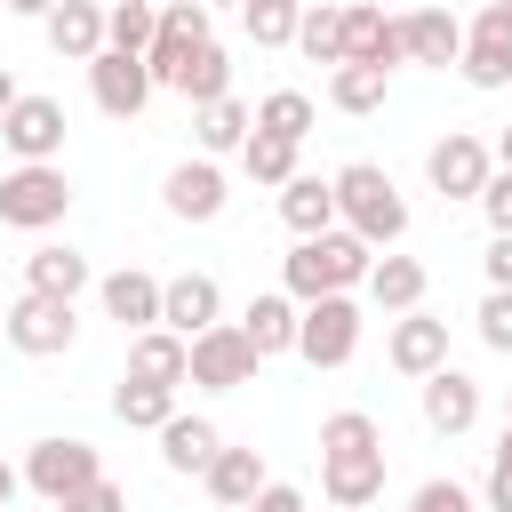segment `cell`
<instances>
[{
	"instance_id": "obj_1",
	"label": "cell",
	"mask_w": 512,
	"mask_h": 512,
	"mask_svg": "<svg viewBox=\"0 0 512 512\" xmlns=\"http://www.w3.org/2000/svg\"><path fill=\"white\" fill-rule=\"evenodd\" d=\"M320 496L336 512H360L384 496V424L368 408H336L320 424Z\"/></svg>"
},
{
	"instance_id": "obj_2",
	"label": "cell",
	"mask_w": 512,
	"mask_h": 512,
	"mask_svg": "<svg viewBox=\"0 0 512 512\" xmlns=\"http://www.w3.org/2000/svg\"><path fill=\"white\" fill-rule=\"evenodd\" d=\"M368 272H376V248L360 240V232H320V240H296L288 256H280V288L296 296V304H320V296H352V288H368Z\"/></svg>"
},
{
	"instance_id": "obj_3",
	"label": "cell",
	"mask_w": 512,
	"mask_h": 512,
	"mask_svg": "<svg viewBox=\"0 0 512 512\" xmlns=\"http://www.w3.org/2000/svg\"><path fill=\"white\" fill-rule=\"evenodd\" d=\"M336 224L360 232L368 248H400L408 200H400V184H392L376 160H344V168H336Z\"/></svg>"
},
{
	"instance_id": "obj_4",
	"label": "cell",
	"mask_w": 512,
	"mask_h": 512,
	"mask_svg": "<svg viewBox=\"0 0 512 512\" xmlns=\"http://www.w3.org/2000/svg\"><path fill=\"white\" fill-rule=\"evenodd\" d=\"M64 216H72V176H64L56 160H32V168H8V176H0V224L48 232V224H64Z\"/></svg>"
},
{
	"instance_id": "obj_5",
	"label": "cell",
	"mask_w": 512,
	"mask_h": 512,
	"mask_svg": "<svg viewBox=\"0 0 512 512\" xmlns=\"http://www.w3.org/2000/svg\"><path fill=\"white\" fill-rule=\"evenodd\" d=\"M96 480H104V456H96L80 432H48V440L24 448V488L48 496V504H64V496H80V488H96Z\"/></svg>"
},
{
	"instance_id": "obj_6",
	"label": "cell",
	"mask_w": 512,
	"mask_h": 512,
	"mask_svg": "<svg viewBox=\"0 0 512 512\" xmlns=\"http://www.w3.org/2000/svg\"><path fill=\"white\" fill-rule=\"evenodd\" d=\"M8 344H16L24 360H56V352H72V344H80V312H72V296H40V288H24V296L8 304Z\"/></svg>"
},
{
	"instance_id": "obj_7",
	"label": "cell",
	"mask_w": 512,
	"mask_h": 512,
	"mask_svg": "<svg viewBox=\"0 0 512 512\" xmlns=\"http://www.w3.org/2000/svg\"><path fill=\"white\" fill-rule=\"evenodd\" d=\"M424 176H432L440 200H480L488 176H496V144H480L472 128H448V136L424 152Z\"/></svg>"
},
{
	"instance_id": "obj_8",
	"label": "cell",
	"mask_w": 512,
	"mask_h": 512,
	"mask_svg": "<svg viewBox=\"0 0 512 512\" xmlns=\"http://www.w3.org/2000/svg\"><path fill=\"white\" fill-rule=\"evenodd\" d=\"M296 352H304L312 368H344V360L360 352V304H352V296H320V304H304V320H296Z\"/></svg>"
},
{
	"instance_id": "obj_9",
	"label": "cell",
	"mask_w": 512,
	"mask_h": 512,
	"mask_svg": "<svg viewBox=\"0 0 512 512\" xmlns=\"http://www.w3.org/2000/svg\"><path fill=\"white\" fill-rule=\"evenodd\" d=\"M256 344L240 336V320H224V328H208V336H192V384L200 392H240V384H256Z\"/></svg>"
},
{
	"instance_id": "obj_10",
	"label": "cell",
	"mask_w": 512,
	"mask_h": 512,
	"mask_svg": "<svg viewBox=\"0 0 512 512\" xmlns=\"http://www.w3.org/2000/svg\"><path fill=\"white\" fill-rule=\"evenodd\" d=\"M472 88H512V8L488 0L472 24H464V64H456Z\"/></svg>"
},
{
	"instance_id": "obj_11",
	"label": "cell",
	"mask_w": 512,
	"mask_h": 512,
	"mask_svg": "<svg viewBox=\"0 0 512 512\" xmlns=\"http://www.w3.org/2000/svg\"><path fill=\"white\" fill-rule=\"evenodd\" d=\"M152 88H160V80H152V64H144V56L104 48V56L88 64V96H96V112H104V120H136V112L152 104Z\"/></svg>"
},
{
	"instance_id": "obj_12",
	"label": "cell",
	"mask_w": 512,
	"mask_h": 512,
	"mask_svg": "<svg viewBox=\"0 0 512 512\" xmlns=\"http://www.w3.org/2000/svg\"><path fill=\"white\" fill-rule=\"evenodd\" d=\"M416 408H424V424H432L440 440H464V432L480 424V384L448 360V368H432V376L416 384Z\"/></svg>"
},
{
	"instance_id": "obj_13",
	"label": "cell",
	"mask_w": 512,
	"mask_h": 512,
	"mask_svg": "<svg viewBox=\"0 0 512 512\" xmlns=\"http://www.w3.org/2000/svg\"><path fill=\"white\" fill-rule=\"evenodd\" d=\"M0 144L16 152V168L56 160V152H64V104H56V96H16V112L0 120Z\"/></svg>"
},
{
	"instance_id": "obj_14",
	"label": "cell",
	"mask_w": 512,
	"mask_h": 512,
	"mask_svg": "<svg viewBox=\"0 0 512 512\" xmlns=\"http://www.w3.org/2000/svg\"><path fill=\"white\" fill-rule=\"evenodd\" d=\"M224 200H232V192H224V168H216V160H176L168 184H160V208H168L176 224H216Z\"/></svg>"
},
{
	"instance_id": "obj_15",
	"label": "cell",
	"mask_w": 512,
	"mask_h": 512,
	"mask_svg": "<svg viewBox=\"0 0 512 512\" xmlns=\"http://www.w3.org/2000/svg\"><path fill=\"white\" fill-rule=\"evenodd\" d=\"M160 328H176L184 344L208 336V328H224V288H216V272H176V280L160 288Z\"/></svg>"
},
{
	"instance_id": "obj_16",
	"label": "cell",
	"mask_w": 512,
	"mask_h": 512,
	"mask_svg": "<svg viewBox=\"0 0 512 512\" xmlns=\"http://www.w3.org/2000/svg\"><path fill=\"white\" fill-rule=\"evenodd\" d=\"M160 288H168V280H152L144 264H120V272L96 280V304H104V320H120L128 336H144V328H160Z\"/></svg>"
},
{
	"instance_id": "obj_17",
	"label": "cell",
	"mask_w": 512,
	"mask_h": 512,
	"mask_svg": "<svg viewBox=\"0 0 512 512\" xmlns=\"http://www.w3.org/2000/svg\"><path fill=\"white\" fill-rule=\"evenodd\" d=\"M384 360H392L400 376H416V384H424L432 368H448V320H432L424 304H416V312H400V320H392V336H384Z\"/></svg>"
},
{
	"instance_id": "obj_18",
	"label": "cell",
	"mask_w": 512,
	"mask_h": 512,
	"mask_svg": "<svg viewBox=\"0 0 512 512\" xmlns=\"http://www.w3.org/2000/svg\"><path fill=\"white\" fill-rule=\"evenodd\" d=\"M400 40H408V64H424V72L464 64V24H456V8H408V16H400Z\"/></svg>"
},
{
	"instance_id": "obj_19",
	"label": "cell",
	"mask_w": 512,
	"mask_h": 512,
	"mask_svg": "<svg viewBox=\"0 0 512 512\" xmlns=\"http://www.w3.org/2000/svg\"><path fill=\"white\" fill-rule=\"evenodd\" d=\"M344 64H376V72L408 64L400 16H384V8H344Z\"/></svg>"
},
{
	"instance_id": "obj_20",
	"label": "cell",
	"mask_w": 512,
	"mask_h": 512,
	"mask_svg": "<svg viewBox=\"0 0 512 512\" xmlns=\"http://www.w3.org/2000/svg\"><path fill=\"white\" fill-rule=\"evenodd\" d=\"M216 456H224V432H216L208 416H184V408H176V416L160 424V464H168V472L208 480V464H216Z\"/></svg>"
},
{
	"instance_id": "obj_21",
	"label": "cell",
	"mask_w": 512,
	"mask_h": 512,
	"mask_svg": "<svg viewBox=\"0 0 512 512\" xmlns=\"http://www.w3.org/2000/svg\"><path fill=\"white\" fill-rule=\"evenodd\" d=\"M296 320H304V304H296L288 288H272V296H248L240 336L256 344V360H272V352H296Z\"/></svg>"
},
{
	"instance_id": "obj_22",
	"label": "cell",
	"mask_w": 512,
	"mask_h": 512,
	"mask_svg": "<svg viewBox=\"0 0 512 512\" xmlns=\"http://www.w3.org/2000/svg\"><path fill=\"white\" fill-rule=\"evenodd\" d=\"M200 488H208V496H216L224 512H248V504H256V496L272 488V464H264L256 448H224V456L208 464V480H200Z\"/></svg>"
},
{
	"instance_id": "obj_23",
	"label": "cell",
	"mask_w": 512,
	"mask_h": 512,
	"mask_svg": "<svg viewBox=\"0 0 512 512\" xmlns=\"http://www.w3.org/2000/svg\"><path fill=\"white\" fill-rule=\"evenodd\" d=\"M280 224H288L296 240L336 232V176H296V184H280Z\"/></svg>"
},
{
	"instance_id": "obj_24",
	"label": "cell",
	"mask_w": 512,
	"mask_h": 512,
	"mask_svg": "<svg viewBox=\"0 0 512 512\" xmlns=\"http://www.w3.org/2000/svg\"><path fill=\"white\" fill-rule=\"evenodd\" d=\"M128 376H144V384H192V344L176 328H144V336H128Z\"/></svg>"
},
{
	"instance_id": "obj_25",
	"label": "cell",
	"mask_w": 512,
	"mask_h": 512,
	"mask_svg": "<svg viewBox=\"0 0 512 512\" xmlns=\"http://www.w3.org/2000/svg\"><path fill=\"white\" fill-rule=\"evenodd\" d=\"M248 136H256V112H248L240 96H216V104L192 112V144H200V160H224V152H240Z\"/></svg>"
},
{
	"instance_id": "obj_26",
	"label": "cell",
	"mask_w": 512,
	"mask_h": 512,
	"mask_svg": "<svg viewBox=\"0 0 512 512\" xmlns=\"http://www.w3.org/2000/svg\"><path fill=\"white\" fill-rule=\"evenodd\" d=\"M96 272H88V256L72 248V240H40L32 256H24V288H40V296H80Z\"/></svg>"
},
{
	"instance_id": "obj_27",
	"label": "cell",
	"mask_w": 512,
	"mask_h": 512,
	"mask_svg": "<svg viewBox=\"0 0 512 512\" xmlns=\"http://www.w3.org/2000/svg\"><path fill=\"white\" fill-rule=\"evenodd\" d=\"M40 32H48V48H56L64 64H96V56H104V8H88V0H64Z\"/></svg>"
},
{
	"instance_id": "obj_28",
	"label": "cell",
	"mask_w": 512,
	"mask_h": 512,
	"mask_svg": "<svg viewBox=\"0 0 512 512\" xmlns=\"http://www.w3.org/2000/svg\"><path fill=\"white\" fill-rule=\"evenodd\" d=\"M368 304H376V312H392V320H400V312H416V304H424V264H416V256H400V248H384V256H376V272H368Z\"/></svg>"
},
{
	"instance_id": "obj_29",
	"label": "cell",
	"mask_w": 512,
	"mask_h": 512,
	"mask_svg": "<svg viewBox=\"0 0 512 512\" xmlns=\"http://www.w3.org/2000/svg\"><path fill=\"white\" fill-rule=\"evenodd\" d=\"M112 416H120L128 432H160V424L176 416V384H144V376H120V384H112Z\"/></svg>"
},
{
	"instance_id": "obj_30",
	"label": "cell",
	"mask_w": 512,
	"mask_h": 512,
	"mask_svg": "<svg viewBox=\"0 0 512 512\" xmlns=\"http://www.w3.org/2000/svg\"><path fill=\"white\" fill-rule=\"evenodd\" d=\"M384 88H392V72H376V64H336L328 72V104L336 112H384Z\"/></svg>"
},
{
	"instance_id": "obj_31",
	"label": "cell",
	"mask_w": 512,
	"mask_h": 512,
	"mask_svg": "<svg viewBox=\"0 0 512 512\" xmlns=\"http://www.w3.org/2000/svg\"><path fill=\"white\" fill-rule=\"evenodd\" d=\"M312 120H320V112H312V96H304V88H272V96L256 104V136H280V144H304V136H312Z\"/></svg>"
},
{
	"instance_id": "obj_32",
	"label": "cell",
	"mask_w": 512,
	"mask_h": 512,
	"mask_svg": "<svg viewBox=\"0 0 512 512\" xmlns=\"http://www.w3.org/2000/svg\"><path fill=\"white\" fill-rule=\"evenodd\" d=\"M296 24H304V0H240V32L256 48H296Z\"/></svg>"
},
{
	"instance_id": "obj_33",
	"label": "cell",
	"mask_w": 512,
	"mask_h": 512,
	"mask_svg": "<svg viewBox=\"0 0 512 512\" xmlns=\"http://www.w3.org/2000/svg\"><path fill=\"white\" fill-rule=\"evenodd\" d=\"M152 32H160V8H152V0H112V8H104V48L144 56V48H152Z\"/></svg>"
},
{
	"instance_id": "obj_34",
	"label": "cell",
	"mask_w": 512,
	"mask_h": 512,
	"mask_svg": "<svg viewBox=\"0 0 512 512\" xmlns=\"http://www.w3.org/2000/svg\"><path fill=\"white\" fill-rule=\"evenodd\" d=\"M176 96H184L192 112H200V104H216V96H232V56H224V48L208 40V48H200V56L184 64V80H176Z\"/></svg>"
},
{
	"instance_id": "obj_35",
	"label": "cell",
	"mask_w": 512,
	"mask_h": 512,
	"mask_svg": "<svg viewBox=\"0 0 512 512\" xmlns=\"http://www.w3.org/2000/svg\"><path fill=\"white\" fill-rule=\"evenodd\" d=\"M296 48L312 56V64H344V8H304V24H296Z\"/></svg>"
},
{
	"instance_id": "obj_36",
	"label": "cell",
	"mask_w": 512,
	"mask_h": 512,
	"mask_svg": "<svg viewBox=\"0 0 512 512\" xmlns=\"http://www.w3.org/2000/svg\"><path fill=\"white\" fill-rule=\"evenodd\" d=\"M240 168H248L256 184H272V192L304 176V168H296V144H280V136H248V144H240Z\"/></svg>"
},
{
	"instance_id": "obj_37",
	"label": "cell",
	"mask_w": 512,
	"mask_h": 512,
	"mask_svg": "<svg viewBox=\"0 0 512 512\" xmlns=\"http://www.w3.org/2000/svg\"><path fill=\"white\" fill-rule=\"evenodd\" d=\"M472 320H480V344L488 352H512V288H488Z\"/></svg>"
},
{
	"instance_id": "obj_38",
	"label": "cell",
	"mask_w": 512,
	"mask_h": 512,
	"mask_svg": "<svg viewBox=\"0 0 512 512\" xmlns=\"http://www.w3.org/2000/svg\"><path fill=\"white\" fill-rule=\"evenodd\" d=\"M408 512H480V496H472L464 480H424V488L408 496Z\"/></svg>"
},
{
	"instance_id": "obj_39",
	"label": "cell",
	"mask_w": 512,
	"mask_h": 512,
	"mask_svg": "<svg viewBox=\"0 0 512 512\" xmlns=\"http://www.w3.org/2000/svg\"><path fill=\"white\" fill-rule=\"evenodd\" d=\"M480 216H488V232H512V168H496V176H488Z\"/></svg>"
},
{
	"instance_id": "obj_40",
	"label": "cell",
	"mask_w": 512,
	"mask_h": 512,
	"mask_svg": "<svg viewBox=\"0 0 512 512\" xmlns=\"http://www.w3.org/2000/svg\"><path fill=\"white\" fill-rule=\"evenodd\" d=\"M56 512H128V488H120V480H96V488H80V496H64Z\"/></svg>"
},
{
	"instance_id": "obj_41",
	"label": "cell",
	"mask_w": 512,
	"mask_h": 512,
	"mask_svg": "<svg viewBox=\"0 0 512 512\" xmlns=\"http://www.w3.org/2000/svg\"><path fill=\"white\" fill-rule=\"evenodd\" d=\"M488 512H512V432L496 440V464H488V496H480Z\"/></svg>"
},
{
	"instance_id": "obj_42",
	"label": "cell",
	"mask_w": 512,
	"mask_h": 512,
	"mask_svg": "<svg viewBox=\"0 0 512 512\" xmlns=\"http://www.w3.org/2000/svg\"><path fill=\"white\" fill-rule=\"evenodd\" d=\"M488 288H512V232H488V256H480Z\"/></svg>"
},
{
	"instance_id": "obj_43",
	"label": "cell",
	"mask_w": 512,
	"mask_h": 512,
	"mask_svg": "<svg viewBox=\"0 0 512 512\" xmlns=\"http://www.w3.org/2000/svg\"><path fill=\"white\" fill-rule=\"evenodd\" d=\"M248 512H312V504H304V488H288V480H272V488H264V496L248 504Z\"/></svg>"
},
{
	"instance_id": "obj_44",
	"label": "cell",
	"mask_w": 512,
	"mask_h": 512,
	"mask_svg": "<svg viewBox=\"0 0 512 512\" xmlns=\"http://www.w3.org/2000/svg\"><path fill=\"white\" fill-rule=\"evenodd\" d=\"M0 8H8V16H32V24H48L64 0H0Z\"/></svg>"
},
{
	"instance_id": "obj_45",
	"label": "cell",
	"mask_w": 512,
	"mask_h": 512,
	"mask_svg": "<svg viewBox=\"0 0 512 512\" xmlns=\"http://www.w3.org/2000/svg\"><path fill=\"white\" fill-rule=\"evenodd\" d=\"M16 488H24V472H16V464H0V512L16 504Z\"/></svg>"
},
{
	"instance_id": "obj_46",
	"label": "cell",
	"mask_w": 512,
	"mask_h": 512,
	"mask_svg": "<svg viewBox=\"0 0 512 512\" xmlns=\"http://www.w3.org/2000/svg\"><path fill=\"white\" fill-rule=\"evenodd\" d=\"M16 96H24V88H16V72H8V64H0V120H8V112H16Z\"/></svg>"
},
{
	"instance_id": "obj_47",
	"label": "cell",
	"mask_w": 512,
	"mask_h": 512,
	"mask_svg": "<svg viewBox=\"0 0 512 512\" xmlns=\"http://www.w3.org/2000/svg\"><path fill=\"white\" fill-rule=\"evenodd\" d=\"M496 168H512V128H504V136H496Z\"/></svg>"
},
{
	"instance_id": "obj_48",
	"label": "cell",
	"mask_w": 512,
	"mask_h": 512,
	"mask_svg": "<svg viewBox=\"0 0 512 512\" xmlns=\"http://www.w3.org/2000/svg\"><path fill=\"white\" fill-rule=\"evenodd\" d=\"M504 432H512V400H504Z\"/></svg>"
},
{
	"instance_id": "obj_49",
	"label": "cell",
	"mask_w": 512,
	"mask_h": 512,
	"mask_svg": "<svg viewBox=\"0 0 512 512\" xmlns=\"http://www.w3.org/2000/svg\"><path fill=\"white\" fill-rule=\"evenodd\" d=\"M208 8H240V0H208Z\"/></svg>"
},
{
	"instance_id": "obj_50",
	"label": "cell",
	"mask_w": 512,
	"mask_h": 512,
	"mask_svg": "<svg viewBox=\"0 0 512 512\" xmlns=\"http://www.w3.org/2000/svg\"><path fill=\"white\" fill-rule=\"evenodd\" d=\"M0 344H8V312H0Z\"/></svg>"
},
{
	"instance_id": "obj_51",
	"label": "cell",
	"mask_w": 512,
	"mask_h": 512,
	"mask_svg": "<svg viewBox=\"0 0 512 512\" xmlns=\"http://www.w3.org/2000/svg\"><path fill=\"white\" fill-rule=\"evenodd\" d=\"M88 8H112V0H88Z\"/></svg>"
},
{
	"instance_id": "obj_52",
	"label": "cell",
	"mask_w": 512,
	"mask_h": 512,
	"mask_svg": "<svg viewBox=\"0 0 512 512\" xmlns=\"http://www.w3.org/2000/svg\"><path fill=\"white\" fill-rule=\"evenodd\" d=\"M152 8H168V0H152Z\"/></svg>"
},
{
	"instance_id": "obj_53",
	"label": "cell",
	"mask_w": 512,
	"mask_h": 512,
	"mask_svg": "<svg viewBox=\"0 0 512 512\" xmlns=\"http://www.w3.org/2000/svg\"><path fill=\"white\" fill-rule=\"evenodd\" d=\"M504 8H512V0H504Z\"/></svg>"
}]
</instances>
